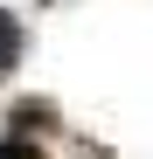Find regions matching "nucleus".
I'll list each match as a JSON object with an SVG mask.
<instances>
[{"mask_svg":"<svg viewBox=\"0 0 153 159\" xmlns=\"http://www.w3.org/2000/svg\"><path fill=\"white\" fill-rule=\"evenodd\" d=\"M7 131L14 139H35V131H63V111L49 97H14L7 104Z\"/></svg>","mask_w":153,"mask_h":159,"instance_id":"obj_1","label":"nucleus"},{"mask_svg":"<svg viewBox=\"0 0 153 159\" xmlns=\"http://www.w3.org/2000/svg\"><path fill=\"white\" fill-rule=\"evenodd\" d=\"M21 56H28V28H21V14L0 7V76H14V69H21Z\"/></svg>","mask_w":153,"mask_h":159,"instance_id":"obj_2","label":"nucleus"},{"mask_svg":"<svg viewBox=\"0 0 153 159\" xmlns=\"http://www.w3.org/2000/svg\"><path fill=\"white\" fill-rule=\"evenodd\" d=\"M0 159H49L35 139H14V131H7V139H0Z\"/></svg>","mask_w":153,"mask_h":159,"instance_id":"obj_3","label":"nucleus"}]
</instances>
